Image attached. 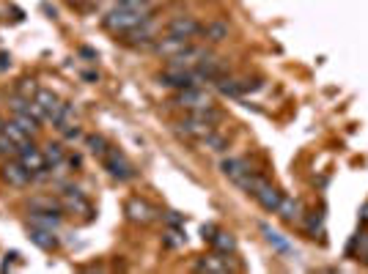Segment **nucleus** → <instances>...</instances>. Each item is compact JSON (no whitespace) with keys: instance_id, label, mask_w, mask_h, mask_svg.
I'll return each instance as SVG.
<instances>
[{"instance_id":"32","label":"nucleus","mask_w":368,"mask_h":274,"mask_svg":"<svg viewBox=\"0 0 368 274\" xmlns=\"http://www.w3.org/2000/svg\"><path fill=\"white\" fill-rule=\"evenodd\" d=\"M17 263H22L20 261V255L17 253H11V255H6V261H3V266H0V272H11Z\"/></svg>"},{"instance_id":"23","label":"nucleus","mask_w":368,"mask_h":274,"mask_svg":"<svg viewBox=\"0 0 368 274\" xmlns=\"http://www.w3.org/2000/svg\"><path fill=\"white\" fill-rule=\"evenodd\" d=\"M198 146L209 151V154H223L228 151V137H225L223 132H217V129H212L209 135H204L201 140H198Z\"/></svg>"},{"instance_id":"26","label":"nucleus","mask_w":368,"mask_h":274,"mask_svg":"<svg viewBox=\"0 0 368 274\" xmlns=\"http://www.w3.org/2000/svg\"><path fill=\"white\" fill-rule=\"evenodd\" d=\"M41 154H44V159H47L50 168H63L66 165V151H63L61 143H47V146L41 148Z\"/></svg>"},{"instance_id":"33","label":"nucleus","mask_w":368,"mask_h":274,"mask_svg":"<svg viewBox=\"0 0 368 274\" xmlns=\"http://www.w3.org/2000/svg\"><path fill=\"white\" fill-rule=\"evenodd\" d=\"M116 6H126V8H146V6H154L151 0H119Z\"/></svg>"},{"instance_id":"37","label":"nucleus","mask_w":368,"mask_h":274,"mask_svg":"<svg viewBox=\"0 0 368 274\" xmlns=\"http://www.w3.org/2000/svg\"><path fill=\"white\" fill-rule=\"evenodd\" d=\"M72 3H85V0H72Z\"/></svg>"},{"instance_id":"31","label":"nucleus","mask_w":368,"mask_h":274,"mask_svg":"<svg viewBox=\"0 0 368 274\" xmlns=\"http://www.w3.org/2000/svg\"><path fill=\"white\" fill-rule=\"evenodd\" d=\"M165 222H168V228H184V217L179 211H168L165 214Z\"/></svg>"},{"instance_id":"9","label":"nucleus","mask_w":368,"mask_h":274,"mask_svg":"<svg viewBox=\"0 0 368 274\" xmlns=\"http://www.w3.org/2000/svg\"><path fill=\"white\" fill-rule=\"evenodd\" d=\"M160 85L165 88H173V91H184V88H193V85H198L195 80V74L190 72V69H173V66H168L165 72H160Z\"/></svg>"},{"instance_id":"4","label":"nucleus","mask_w":368,"mask_h":274,"mask_svg":"<svg viewBox=\"0 0 368 274\" xmlns=\"http://www.w3.org/2000/svg\"><path fill=\"white\" fill-rule=\"evenodd\" d=\"M0 178H3L9 187H14V190H25L28 184H33L31 170L25 168L17 156H11V159H6V162H3V168H0Z\"/></svg>"},{"instance_id":"5","label":"nucleus","mask_w":368,"mask_h":274,"mask_svg":"<svg viewBox=\"0 0 368 274\" xmlns=\"http://www.w3.org/2000/svg\"><path fill=\"white\" fill-rule=\"evenodd\" d=\"M121 42L126 44V47H132V50H151V44L157 42V22H154V17L148 22H144L141 28L124 33Z\"/></svg>"},{"instance_id":"27","label":"nucleus","mask_w":368,"mask_h":274,"mask_svg":"<svg viewBox=\"0 0 368 274\" xmlns=\"http://www.w3.org/2000/svg\"><path fill=\"white\" fill-rule=\"evenodd\" d=\"M305 219V233L310 236V239H316V236H322L325 233V214L319 211H313V214H308V217H303Z\"/></svg>"},{"instance_id":"21","label":"nucleus","mask_w":368,"mask_h":274,"mask_svg":"<svg viewBox=\"0 0 368 274\" xmlns=\"http://www.w3.org/2000/svg\"><path fill=\"white\" fill-rule=\"evenodd\" d=\"M228 33H231V28H228V22L223 20H212L204 25V30H201V36H204L209 44H220L228 39Z\"/></svg>"},{"instance_id":"35","label":"nucleus","mask_w":368,"mask_h":274,"mask_svg":"<svg viewBox=\"0 0 368 274\" xmlns=\"http://www.w3.org/2000/svg\"><path fill=\"white\" fill-rule=\"evenodd\" d=\"M360 228H368V200L363 203V209H360Z\"/></svg>"},{"instance_id":"25","label":"nucleus","mask_w":368,"mask_h":274,"mask_svg":"<svg viewBox=\"0 0 368 274\" xmlns=\"http://www.w3.org/2000/svg\"><path fill=\"white\" fill-rule=\"evenodd\" d=\"M75 121H77V113H75V107L63 102L61 110H58V113L53 115V121H50V124L58 129V132H66L69 127H75Z\"/></svg>"},{"instance_id":"14","label":"nucleus","mask_w":368,"mask_h":274,"mask_svg":"<svg viewBox=\"0 0 368 274\" xmlns=\"http://www.w3.org/2000/svg\"><path fill=\"white\" fill-rule=\"evenodd\" d=\"M234 255H220V253H212L201 258L198 263H195V272H215V274H228L234 272L237 266H234V261H231Z\"/></svg>"},{"instance_id":"36","label":"nucleus","mask_w":368,"mask_h":274,"mask_svg":"<svg viewBox=\"0 0 368 274\" xmlns=\"http://www.w3.org/2000/svg\"><path fill=\"white\" fill-rule=\"evenodd\" d=\"M82 80H88V83H97V80H99V74H94V72H85V74H82Z\"/></svg>"},{"instance_id":"29","label":"nucleus","mask_w":368,"mask_h":274,"mask_svg":"<svg viewBox=\"0 0 368 274\" xmlns=\"http://www.w3.org/2000/svg\"><path fill=\"white\" fill-rule=\"evenodd\" d=\"M17 154H20V148L14 146V143L9 140V135L0 129V156H3V159H11V156H17Z\"/></svg>"},{"instance_id":"22","label":"nucleus","mask_w":368,"mask_h":274,"mask_svg":"<svg viewBox=\"0 0 368 274\" xmlns=\"http://www.w3.org/2000/svg\"><path fill=\"white\" fill-rule=\"evenodd\" d=\"M212 250L220 255H237V239H234V233H225L217 228V233L212 236Z\"/></svg>"},{"instance_id":"6","label":"nucleus","mask_w":368,"mask_h":274,"mask_svg":"<svg viewBox=\"0 0 368 274\" xmlns=\"http://www.w3.org/2000/svg\"><path fill=\"white\" fill-rule=\"evenodd\" d=\"M173 105L182 107V110H201V107H209L212 105V99H209V93H206L201 85H193V88H184V91H176V96H173Z\"/></svg>"},{"instance_id":"16","label":"nucleus","mask_w":368,"mask_h":274,"mask_svg":"<svg viewBox=\"0 0 368 274\" xmlns=\"http://www.w3.org/2000/svg\"><path fill=\"white\" fill-rule=\"evenodd\" d=\"M28 236H31V241L39 247V250H44V253H55L58 250V236H55V231H50V228H41V225H31L28 228Z\"/></svg>"},{"instance_id":"20","label":"nucleus","mask_w":368,"mask_h":274,"mask_svg":"<svg viewBox=\"0 0 368 274\" xmlns=\"http://www.w3.org/2000/svg\"><path fill=\"white\" fill-rule=\"evenodd\" d=\"M0 129L9 135V140L20 148V151L22 148H28V146H33V135H28V132H25L14 118H11V121H0Z\"/></svg>"},{"instance_id":"12","label":"nucleus","mask_w":368,"mask_h":274,"mask_svg":"<svg viewBox=\"0 0 368 274\" xmlns=\"http://www.w3.org/2000/svg\"><path fill=\"white\" fill-rule=\"evenodd\" d=\"M190 44V39H179V36H171V33H165V36H157V42L151 44V50L148 52H154V55H160V58H173V55H179L184 47Z\"/></svg>"},{"instance_id":"15","label":"nucleus","mask_w":368,"mask_h":274,"mask_svg":"<svg viewBox=\"0 0 368 274\" xmlns=\"http://www.w3.org/2000/svg\"><path fill=\"white\" fill-rule=\"evenodd\" d=\"M220 170H223L225 178H231L234 184H239L242 178H247L253 173V168L247 165V159H242V156H225L220 162Z\"/></svg>"},{"instance_id":"24","label":"nucleus","mask_w":368,"mask_h":274,"mask_svg":"<svg viewBox=\"0 0 368 274\" xmlns=\"http://www.w3.org/2000/svg\"><path fill=\"white\" fill-rule=\"evenodd\" d=\"M33 99H36V102L44 107V113H47V118H50V121H53V115H55V113L61 110V105H63L61 99H58V96H55L53 91H47V88H39Z\"/></svg>"},{"instance_id":"13","label":"nucleus","mask_w":368,"mask_h":274,"mask_svg":"<svg viewBox=\"0 0 368 274\" xmlns=\"http://www.w3.org/2000/svg\"><path fill=\"white\" fill-rule=\"evenodd\" d=\"M126 217H129V222H135V225H148V222L157 219V211L151 209L144 198H129V200H126Z\"/></svg>"},{"instance_id":"30","label":"nucleus","mask_w":368,"mask_h":274,"mask_svg":"<svg viewBox=\"0 0 368 274\" xmlns=\"http://www.w3.org/2000/svg\"><path fill=\"white\" fill-rule=\"evenodd\" d=\"M36 91H39V85H36V80H20V85H17V93H20L22 99H33L36 96Z\"/></svg>"},{"instance_id":"3","label":"nucleus","mask_w":368,"mask_h":274,"mask_svg":"<svg viewBox=\"0 0 368 274\" xmlns=\"http://www.w3.org/2000/svg\"><path fill=\"white\" fill-rule=\"evenodd\" d=\"M212 55V50L206 47V44H195L190 42L187 47H184L179 55H173V58H168V66H173V69H195V66L201 64V61H206Z\"/></svg>"},{"instance_id":"2","label":"nucleus","mask_w":368,"mask_h":274,"mask_svg":"<svg viewBox=\"0 0 368 274\" xmlns=\"http://www.w3.org/2000/svg\"><path fill=\"white\" fill-rule=\"evenodd\" d=\"M102 168L107 170V176H113L116 181H132L135 178V165L126 159V154L119 148L110 146V151L102 156Z\"/></svg>"},{"instance_id":"7","label":"nucleus","mask_w":368,"mask_h":274,"mask_svg":"<svg viewBox=\"0 0 368 274\" xmlns=\"http://www.w3.org/2000/svg\"><path fill=\"white\" fill-rule=\"evenodd\" d=\"M250 195L256 198V203H259L261 209H264V211H272V214L278 211V206H281V200H283V192L278 190L275 184H269L264 176H261V181L256 184V190L250 192Z\"/></svg>"},{"instance_id":"18","label":"nucleus","mask_w":368,"mask_h":274,"mask_svg":"<svg viewBox=\"0 0 368 274\" xmlns=\"http://www.w3.org/2000/svg\"><path fill=\"white\" fill-rule=\"evenodd\" d=\"M28 211H31V214H47V217H63L61 200L53 198V195H39V198H33V200L28 203Z\"/></svg>"},{"instance_id":"34","label":"nucleus","mask_w":368,"mask_h":274,"mask_svg":"<svg viewBox=\"0 0 368 274\" xmlns=\"http://www.w3.org/2000/svg\"><path fill=\"white\" fill-rule=\"evenodd\" d=\"M63 135H66V140H80V137H82V129L80 127H69L66 132H63Z\"/></svg>"},{"instance_id":"17","label":"nucleus","mask_w":368,"mask_h":274,"mask_svg":"<svg viewBox=\"0 0 368 274\" xmlns=\"http://www.w3.org/2000/svg\"><path fill=\"white\" fill-rule=\"evenodd\" d=\"M275 214H281V219H283L286 225H297V222H303V217H305V206H303L300 198H283Z\"/></svg>"},{"instance_id":"19","label":"nucleus","mask_w":368,"mask_h":274,"mask_svg":"<svg viewBox=\"0 0 368 274\" xmlns=\"http://www.w3.org/2000/svg\"><path fill=\"white\" fill-rule=\"evenodd\" d=\"M17 159H20L25 168L31 170V176H39L41 170L50 168V165H47V159H44V154H41V148H36V146L22 148L20 154H17Z\"/></svg>"},{"instance_id":"11","label":"nucleus","mask_w":368,"mask_h":274,"mask_svg":"<svg viewBox=\"0 0 368 274\" xmlns=\"http://www.w3.org/2000/svg\"><path fill=\"white\" fill-rule=\"evenodd\" d=\"M259 231H261L264 241L269 244V247H272V253H275V255H283V258H291V255H294L291 241H288V239L281 231H275V228H272V225H266V222H261V225H259Z\"/></svg>"},{"instance_id":"10","label":"nucleus","mask_w":368,"mask_h":274,"mask_svg":"<svg viewBox=\"0 0 368 274\" xmlns=\"http://www.w3.org/2000/svg\"><path fill=\"white\" fill-rule=\"evenodd\" d=\"M201 30H204V25L195 20V17H173V20L165 25V33H171V36H179V39H195V36H201Z\"/></svg>"},{"instance_id":"1","label":"nucleus","mask_w":368,"mask_h":274,"mask_svg":"<svg viewBox=\"0 0 368 274\" xmlns=\"http://www.w3.org/2000/svg\"><path fill=\"white\" fill-rule=\"evenodd\" d=\"M154 17V6H146V8H126V6H116L113 11H107L104 17V28L116 36H124L135 28H141L144 22H148Z\"/></svg>"},{"instance_id":"28","label":"nucleus","mask_w":368,"mask_h":274,"mask_svg":"<svg viewBox=\"0 0 368 274\" xmlns=\"http://www.w3.org/2000/svg\"><path fill=\"white\" fill-rule=\"evenodd\" d=\"M85 148H88L94 156H99V159H102L104 154L110 151V143L104 140L102 135H88V137H85Z\"/></svg>"},{"instance_id":"8","label":"nucleus","mask_w":368,"mask_h":274,"mask_svg":"<svg viewBox=\"0 0 368 274\" xmlns=\"http://www.w3.org/2000/svg\"><path fill=\"white\" fill-rule=\"evenodd\" d=\"M58 200H61L63 214H85L88 219H91V214H94L91 203H88V198H85L80 190H75V187H63V195L58 198Z\"/></svg>"}]
</instances>
